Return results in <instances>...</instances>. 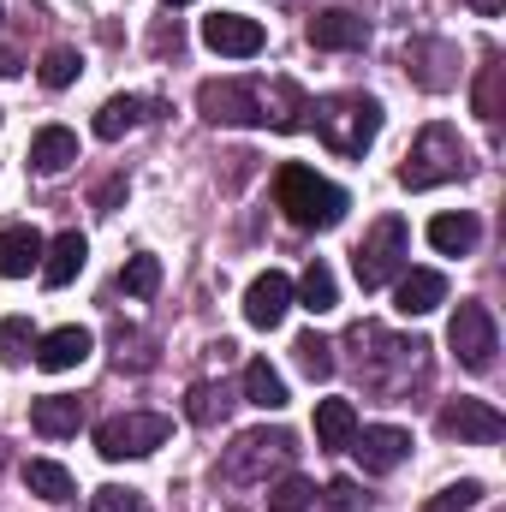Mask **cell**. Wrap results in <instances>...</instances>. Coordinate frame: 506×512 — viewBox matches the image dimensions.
<instances>
[{"label":"cell","instance_id":"d6986e66","mask_svg":"<svg viewBox=\"0 0 506 512\" xmlns=\"http://www.w3.org/2000/svg\"><path fill=\"white\" fill-rule=\"evenodd\" d=\"M30 423H36V435H48V441L78 435V423H84V399H78V393H48V399L30 405Z\"/></svg>","mask_w":506,"mask_h":512},{"label":"cell","instance_id":"3957f363","mask_svg":"<svg viewBox=\"0 0 506 512\" xmlns=\"http://www.w3.org/2000/svg\"><path fill=\"white\" fill-rule=\"evenodd\" d=\"M292 459H298V441H292V429H251V435H239L227 453H221V483L227 489H268V477H280V471H292Z\"/></svg>","mask_w":506,"mask_h":512},{"label":"cell","instance_id":"8d00e7d4","mask_svg":"<svg viewBox=\"0 0 506 512\" xmlns=\"http://www.w3.org/2000/svg\"><path fill=\"white\" fill-rule=\"evenodd\" d=\"M120 197H126V179H108V185L96 191V209H102V215H114V203H120Z\"/></svg>","mask_w":506,"mask_h":512},{"label":"cell","instance_id":"603a6c76","mask_svg":"<svg viewBox=\"0 0 506 512\" xmlns=\"http://www.w3.org/2000/svg\"><path fill=\"white\" fill-rule=\"evenodd\" d=\"M352 435H358L352 399H322V405H316V447L340 453V447H352Z\"/></svg>","mask_w":506,"mask_h":512},{"label":"cell","instance_id":"484cf974","mask_svg":"<svg viewBox=\"0 0 506 512\" xmlns=\"http://www.w3.org/2000/svg\"><path fill=\"white\" fill-rule=\"evenodd\" d=\"M227 411H233V393H227L221 382H197L191 393H185V417H191L197 429H215Z\"/></svg>","mask_w":506,"mask_h":512},{"label":"cell","instance_id":"6da1fadb","mask_svg":"<svg viewBox=\"0 0 506 512\" xmlns=\"http://www.w3.org/2000/svg\"><path fill=\"white\" fill-rule=\"evenodd\" d=\"M346 352H352L364 393H376V399H405L411 382H423V370H429V340H417V334L405 340L381 322H358L346 334Z\"/></svg>","mask_w":506,"mask_h":512},{"label":"cell","instance_id":"4dcf8cb0","mask_svg":"<svg viewBox=\"0 0 506 512\" xmlns=\"http://www.w3.org/2000/svg\"><path fill=\"white\" fill-rule=\"evenodd\" d=\"M36 352V328H30V316H6L0 322V364H24Z\"/></svg>","mask_w":506,"mask_h":512},{"label":"cell","instance_id":"f35d334b","mask_svg":"<svg viewBox=\"0 0 506 512\" xmlns=\"http://www.w3.org/2000/svg\"><path fill=\"white\" fill-rule=\"evenodd\" d=\"M465 6H477V12H483V18H495V12H501L506 0H465Z\"/></svg>","mask_w":506,"mask_h":512},{"label":"cell","instance_id":"e575fe53","mask_svg":"<svg viewBox=\"0 0 506 512\" xmlns=\"http://www.w3.org/2000/svg\"><path fill=\"white\" fill-rule=\"evenodd\" d=\"M90 512H149V507H143V495H137V489L108 483V489H96V495H90Z\"/></svg>","mask_w":506,"mask_h":512},{"label":"cell","instance_id":"d590c367","mask_svg":"<svg viewBox=\"0 0 506 512\" xmlns=\"http://www.w3.org/2000/svg\"><path fill=\"white\" fill-rule=\"evenodd\" d=\"M477 114H483V120H501V66H495V60L483 66V84H477Z\"/></svg>","mask_w":506,"mask_h":512},{"label":"cell","instance_id":"9c48e42d","mask_svg":"<svg viewBox=\"0 0 506 512\" xmlns=\"http://www.w3.org/2000/svg\"><path fill=\"white\" fill-rule=\"evenodd\" d=\"M197 108L209 126H262V90L239 78H209L197 90Z\"/></svg>","mask_w":506,"mask_h":512},{"label":"cell","instance_id":"30bf717a","mask_svg":"<svg viewBox=\"0 0 506 512\" xmlns=\"http://www.w3.org/2000/svg\"><path fill=\"white\" fill-rule=\"evenodd\" d=\"M435 423H441V435L471 441V447H495V441L506 435V417L489 405V399H447Z\"/></svg>","mask_w":506,"mask_h":512},{"label":"cell","instance_id":"1f68e13d","mask_svg":"<svg viewBox=\"0 0 506 512\" xmlns=\"http://www.w3.org/2000/svg\"><path fill=\"white\" fill-rule=\"evenodd\" d=\"M78 66H84V60H78V48H48L36 72H42V84H48V90H66V84H78Z\"/></svg>","mask_w":506,"mask_h":512},{"label":"cell","instance_id":"7402d4cb","mask_svg":"<svg viewBox=\"0 0 506 512\" xmlns=\"http://www.w3.org/2000/svg\"><path fill=\"white\" fill-rule=\"evenodd\" d=\"M84 256H90L84 233H60V239H48V251H42V280H48V286H72L78 268H84Z\"/></svg>","mask_w":506,"mask_h":512},{"label":"cell","instance_id":"44dd1931","mask_svg":"<svg viewBox=\"0 0 506 512\" xmlns=\"http://www.w3.org/2000/svg\"><path fill=\"white\" fill-rule=\"evenodd\" d=\"M42 251H48V239L36 227H6L0 233V274L6 280H24L30 268H42Z\"/></svg>","mask_w":506,"mask_h":512},{"label":"cell","instance_id":"8992f818","mask_svg":"<svg viewBox=\"0 0 506 512\" xmlns=\"http://www.w3.org/2000/svg\"><path fill=\"white\" fill-rule=\"evenodd\" d=\"M405 262H411V233H405V221H399V215H381L376 227L364 233V245L352 251V274H358L364 292H376V286H387V280L405 274Z\"/></svg>","mask_w":506,"mask_h":512},{"label":"cell","instance_id":"d4e9b609","mask_svg":"<svg viewBox=\"0 0 506 512\" xmlns=\"http://www.w3.org/2000/svg\"><path fill=\"white\" fill-rule=\"evenodd\" d=\"M24 489H30V495H42V501H78L72 471H66V465H54V459H30V465H24Z\"/></svg>","mask_w":506,"mask_h":512},{"label":"cell","instance_id":"2e32d148","mask_svg":"<svg viewBox=\"0 0 506 512\" xmlns=\"http://www.w3.org/2000/svg\"><path fill=\"white\" fill-rule=\"evenodd\" d=\"M262 126L304 131V126H310V96H304L292 78H274V84H268V96H262Z\"/></svg>","mask_w":506,"mask_h":512},{"label":"cell","instance_id":"8fae6325","mask_svg":"<svg viewBox=\"0 0 506 512\" xmlns=\"http://www.w3.org/2000/svg\"><path fill=\"white\" fill-rule=\"evenodd\" d=\"M203 42L215 48V54H227V60H251L262 54V24L245 18V12H215V18H203Z\"/></svg>","mask_w":506,"mask_h":512},{"label":"cell","instance_id":"74e56055","mask_svg":"<svg viewBox=\"0 0 506 512\" xmlns=\"http://www.w3.org/2000/svg\"><path fill=\"white\" fill-rule=\"evenodd\" d=\"M328 501H334V512H352V507H358V489H352V483H334V489H328Z\"/></svg>","mask_w":506,"mask_h":512},{"label":"cell","instance_id":"ba28073f","mask_svg":"<svg viewBox=\"0 0 506 512\" xmlns=\"http://www.w3.org/2000/svg\"><path fill=\"white\" fill-rule=\"evenodd\" d=\"M447 346H453V358L465 364V370H495V352H501V334H495V316H489V304H459L453 310V322H447Z\"/></svg>","mask_w":506,"mask_h":512},{"label":"cell","instance_id":"ab89813d","mask_svg":"<svg viewBox=\"0 0 506 512\" xmlns=\"http://www.w3.org/2000/svg\"><path fill=\"white\" fill-rule=\"evenodd\" d=\"M0 78H18V60L12 54H0Z\"/></svg>","mask_w":506,"mask_h":512},{"label":"cell","instance_id":"83f0119b","mask_svg":"<svg viewBox=\"0 0 506 512\" xmlns=\"http://www.w3.org/2000/svg\"><path fill=\"white\" fill-rule=\"evenodd\" d=\"M245 399L262 405V411H280V405H286V382H280V370H274L268 358H251V364H245Z\"/></svg>","mask_w":506,"mask_h":512},{"label":"cell","instance_id":"5bb4252c","mask_svg":"<svg viewBox=\"0 0 506 512\" xmlns=\"http://www.w3.org/2000/svg\"><path fill=\"white\" fill-rule=\"evenodd\" d=\"M96 352V334L90 328H78V322H66V328H54V334H36V364L42 370H78L84 358Z\"/></svg>","mask_w":506,"mask_h":512},{"label":"cell","instance_id":"cb8c5ba5","mask_svg":"<svg viewBox=\"0 0 506 512\" xmlns=\"http://www.w3.org/2000/svg\"><path fill=\"white\" fill-rule=\"evenodd\" d=\"M477 233H483V227H477V215H465V209L429 221V245H435L441 256H465L471 245H477Z\"/></svg>","mask_w":506,"mask_h":512},{"label":"cell","instance_id":"60d3db41","mask_svg":"<svg viewBox=\"0 0 506 512\" xmlns=\"http://www.w3.org/2000/svg\"><path fill=\"white\" fill-rule=\"evenodd\" d=\"M167 6H191V0H167Z\"/></svg>","mask_w":506,"mask_h":512},{"label":"cell","instance_id":"d6a6232c","mask_svg":"<svg viewBox=\"0 0 506 512\" xmlns=\"http://www.w3.org/2000/svg\"><path fill=\"white\" fill-rule=\"evenodd\" d=\"M155 286H161V262L155 256H131L126 268H120V292L126 298H149Z\"/></svg>","mask_w":506,"mask_h":512},{"label":"cell","instance_id":"4fadbf2b","mask_svg":"<svg viewBox=\"0 0 506 512\" xmlns=\"http://www.w3.org/2000/svg\"><path fill=\"white\" fill-rule=\"evenodd\" d=\"M286 310H292V280H286L280 268L256 274L251 292H245V322H251V328H280Z\"/></svg>","mask_w":506,"mask_h":512},{"label":"cell","instance_id":"b9f144b4","mask_svg":"<svg viewBox=\"0 0 506 512\" xmlns=\"http://www.w3.org/2000/svg\"><path fill=\"white\" fill-rule=\"evenodd\" d=\"M0 465H6V447H0Z\"/></svg>","mask_w":506,"mask_h":512},{"label":"cell","instance_id":"9a60e30c","mask_svg":"<svg viewBox=\"0 0 506 512\" xmlns=\"http://www.w3.org/2000/svg\"><path fill=\"white\" fill-rule=\"evenodd\" d=\"M310 42L316 48H364L370 42V18H358V12H346V6H328V12H316L310 18Z\"/></svg>","mask_w":506,"mask_h":512},{"label":"cell","instance_id":"7a4b0ae2","mask_svg":"<svg viewBox=\"0 0 506 512\" xmlns=\"http://www.w3.org/2000/svg\"><path fill=\"white\" fill-rule=\"evenodd\" d=\"M274 203L286 209V221H292L298 233H328V227H340L346 209H352V197H346L334 179H322L316 167H298V161H286V167L274 173Z\"/></svg>","mask_w":506,"mask_h":512},{"label":"cell","instance_id":"4316f807","mask_svg":"<svg viewBox=\"0 0 506 512\" xmlns=\"http://www.w3.org/2000/svg\"><path fill=\"white\" fill-rule=\"evenodd\" d=\"M292 298H304V310H316V316H328V310L340 304V286H334V268H328V262H310V268H304V280L292 286Z\"/></svg>","mask_w":506,"mask_h":512},{"label":"cell","instance_id":"ffe728a7","mask_svg":"<svg viewBox=\"0 0 506 512\" xmlns=\"http://www.w3.org/2000/svg\"><path fill=\"white\" fill-rule=\"evenodd\" d=\"M143 120H155V102H143V96H108V102L96 108V137H102V143H120V137L137 131Z\"/></svg>","mask_w":506,"mask_h":512},{"label":"cell","instance_id":"f546056e","mask_svg":"<svg viewBox=\"0 0 506 512\" xmlns=\"http://www.w3.org/2000/svg\"><path fill=\"white\" fill-rule=\"evenodd\" d=\"M268 512H316V483H304V477H280L274 489H268Z\"/></svg>","mask_w":506,"mask_h":512},{"label":"cell","instance_id":"e0dca14e","mask_svg":"<svg viewBox=\"0 0 506 512\" xmlns=\"http://www.w3.org/2000/svg\"><path fill=\"white\" fill-rule=\"evenodd\" d=\"M447 304V274L435 268H405L399 274V316H429Z\"/></svg>","mask_w":506,"mask_h":512},{"label":"cell","instance_id":"7c38bea8","mask_svg":"<svg viewBox=\"0 0 506 512\" xmlns=\"http://www.w3.org/2000/svg\"><path fill=\"white\" fill-rule=\"evenodd\" d=\"M352 453H358V465H364L370 477H387V471H399V465H405L411 435H405V429H393V423H376V429H358V435H352Z\"/></svg>","mask_w":506,"mask_h":512},{"label":"cell","instance_id":"f1b7e54d","mask_svg":"<svg viewBox=\"0 0 506 512\" xmlns=\"http://www.w3.org/2000/svg\"><path fill=\"white\" fill-rule=\"evenodd\" d=\"M292 358H298V370H304L310 382H328V376H334V346H328L322 334H298Z\"/></svg>","mask_w":506,"mask_h":512},{"label":"cell","instance_id":"277c9868","mask_svg":"<svg viewBox=\"0 0 506 512\" xmlns=\"http://www.w3.org/2000/svg\"><path fill=\"white\" fill-rule=\"evenodd\" d=\"M310 120H316L322 143H328L334 155H352V161H358V155L381 137V102L376 96H358V90L322 96V102H310Z\"/></svg>","mask_w":506,"mask_h":512},{"label":"cell","instance_id":"ac0fdd59","mask_svg":"<svg viewBox=\"0 0 506 512\" xmlns=\"http://www.w3.org/2000/svg\"><path fill=\"white\" fill-rule=\"evenodd\" d=\"M78 161V137L66 126H42L30 137V173H42V179H54V173H66Z\"/></svg>","mask_w":506,"mask_h":512},{"label":"cell","instance_id":"836d02e7","mask_svg":"<svg viewBox=\"0 0 506 512\" xmlns=\"http://www.w3.org/2000/svg\"><path fill=\"white\" fill-rule=\"evenodd\" d=\"M477 501H483V483H477V477H465V483L441 489L435 501H423V512H471Z\"/></svg>","mask_w":506,"mask_h":512},{"label":"cell","instance_id":"5b68a950","mask_svg":"<svg viewBox=\"0 0 506 512\" xmlns=\"http://www.w3.org/2000/svg\"><path fill=\"white\" fill-rule=\"evenodd\" d=\"M465 167H471V155H465L459 131L453 126H423L417 143L405 149V161H399V185H405V191H435V185H447V179H465Z\"/></svg>","mask_w":506,"mask_h":512},{"label":"cell","instance_id":"52a82bcc","mask_svg":"<svg viewBox=\"0 0 506 512\" xmlns=\"http://www.w3.org/2000/svg\"><path fill=\"white\" fill-rule=\"evenodd\" d=\"M167 435H173V417H161V411H126V417L96 423V453L120 465V459H143V453H155Z\"/></svg>","mask_w":506,"mask_h":512}]
</instances>
